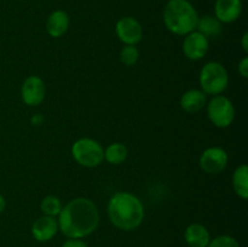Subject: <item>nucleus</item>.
<instances>
[{"label":"nucleus","mask_w":248,"mask_h":247,"mask_svg":"<svg viewBox=\"0 0 248 247\" xmlns=\"http://www.w3.org/2000/svg\"><path fill=\"white\" fill-rule=\"evenodd\" d=\"M239 73L242 75V77H248V58L245 57L239 64Z\"/></svg>","instance_id":"nucleus-23"},{"label":"nucleus","mask_w":248,"mask_h":247,"mask_svg":"<svg viewBox=\"0 0 248 247\" xmlns=\"http://www.w3.org/2000/svg\"><path fill=\"white\" fill-rule=\"evenodd\" d=\"M241 45H242V48L245 50V52H248V33H246L242 35V39H241Z\"/></svg>","instance_id":"nucleus-24"},{"label":"nucleus","mask_w":248,"mask_h":247,"mask_svg":"<svg viewBox=\"0 0 248 247\" xmlns=\"http://www.w3.org/2000/svg\"><path fill=\"white\" fill-rule=\"evenodd\" d=\"M62 247H89L84 241L79 239H70L62 245Z\"/></svg>","instance_id":"nucleus-22"},{"label":"nucleus","mask_w":248,"mask_h":247,"mask_svg":"<svg viewBox=\"0 0 248 247\" xmlns=\"http://www.w3.org/2000/svg\"><path fill=\"white\" fill-rule=\"evenodd\" d=\"M127 148L121 143H113L104 149V159L113 165H120L127 159Z\"/></svg>","instance_id":"nucleus-18"},{"label":"nucleus","mask_w":248,"mask_h":247,"mask_svg":"<svg viewBox=\"0 0 248 247\" xmlns=\"http://www.w3.org/2000/svg\"><path fill=\"white\" fill-rule=\"evenodd\" d=\"M41 211L45 216L56 217L62 211V202L60 199L55 195H48L41 201Z\"/></svg>","instance_id":"nucleus-19"},{"label":"nucleus","mask_w":248,"mask_h":247,"mask_svg":"<svg viewBox=\"0 0 248 247\" xmlns=\"http://www.w3.org/2000/svg\"><path fill=\"white\" fill-rule=\"evenodd\" d=\"M69 16L63 10H55L50 14L46 21V31L52 38H61L69 28Z\"/></svg>","instance_id":"nucleus-13"},{"label":"nucleus","mask_w":248,"mask_h":247,"mask_svg":"<svg viewBox=\"0 0 248 247\" xmlns=\"http://www.w3.org/2000/svg\"><path fill=\"white\" fill-rule=\"evenodd\" d=\"M229 84V75L223 64L218 62H208L200 72V85L206 94H220Z\"/></svg>","instance_id":"nucleus-4"},{"label":"nucleus","mask_w":248,"mask_h":247,"mask_svg":"<svg viewBox=\"0 0 248 247\" xmlns=\"http://www.w3.org/2000/svg\"><path fill=\"white\" fill-rule=\"evenodd\" d=\"M184 237L190 247H207L211 241V235L207 228L199 223L189 225L184 232Z\"/></svg>","instance_id":"nucleus-14"},{"label":"nucleus","mask_w":248,"mask_h":247,"mask_svg":"<svg viewBox=\"0 0 248 247\" xmlns=\"http://www.w3.org/2000/svg\"><path fill=\"white\" fill-rule=\"evenodd\" d=\"M58 229L69 239L89 236L98 227L99 213L93 201L77 198L67 203L60 212Z\"/></svg>","instance_id":"nucleus-1"},{"label":"nucleus","mask_w":248,"mask_h":247,"mask_svg":"<svg viewBox=\"0 0 248 247\" xmlns=\"http://www.w3.org/2000/svg\"><path fill=\"white\" fill-rule=\"evenodd\" d=\"M206 103H207V96H206L205 92L195 89L184 92L181 98L182 108L186 113L190 114L201 110L206 106Z\"/></svg>","instance_id":"nucleus-15"},{"label":"nucleus","mask_w":248,"mask_h":247,"mask_svg":"<svg viewBox=\"0 0 248 247\" xmlns=\"http://www.w3.org/2000/svg\"><path fill=\"white\" fill-rule=\"evenodd\" d=\"M232 185L235 193L241 199L246 200L248 198V167L246 165H241L235 170L232 174Z\"/></svg>","instance_id":"nucleus-17"},{"label":"nucleus","mask_w":248,"mask_h":247,"mask_svg":"<svg viewBox=\"0 0 248 247\" xmlns=\"http://www.w3.org/2000/svg\"><path fill=\"white\" fill-rule=\"evenodd\" d=\"M116 35L125 45H136L143 38V28L140 22L133 17H123L116 22Z\"/></svg>","instance_id":"nucleus-7"},{"label":"nucleus","mask_w":248,"mask_h":247,"mask_svg":"<svg viewBox=\"0 0 248 247\" xmlns=\"http://www.w3.org/2000/svg\"><path fill=\"white\" fill-rule=\"evenodd\" d=\"M199 33L205 35L206 38H216L222 34V23L215 16H202L199 18L196 26Z\"/></svg>","instance_id":"nucleus-16"},{"label":"nucleus","mask_w":248,"mask_h":247,"mask_svg":"<svg viewBox=\"0 0 248 247\" xmlns=\"http://www.w3.org/2000/svg\"><path fill=\"white\" fill-rule=\"evenodd\" d=\"M46 94V86L43 79L35 75L28 77L24 80L21 89V97L27 106H39L44 101Z\"/></svg>","instance_id":"nucleus-9"},{"label":"nucleus","mask_w":248,"mask_h":247,"mask_svg":"<svg viewBox=\"0 0 248 247\" xmlns=\"http://www.w3.org/2000/svg\"><path fill=\"white\" fill-rule=\"evenodd\" d=\"M242 12L241 0H216L215 17L220 23H232Z\"/></svg>","instance_id":"nucleus-11"},{"label":"nucleus","mask_w":248,"mask_h":247,"mask_svg":"<svg viewBox=\"0 0 248 247\" xmlns=\"http://www.w3.org/2000/svg\"><path fill=\"white\" fill-rule=\"evenodd\" d=\"M207 247H240L239 242L229 235H222L211 240Z\"/></svg>","instance_id":"nucleus-21"},{"label":"nucleus","mask_w":248,"mask_h":247,"mask_svg":"<svg viewBox=\"0 0 248 247\" xmlns=\"http://www.w3.org/2000/svg\"><path fill=\"white\" fill-rule=\"evenodd\" d=\"M108 216L116 228L130 232L142 224L144 207L136 195L127 191H120L114 194L109 200Z\"/></svg>","instance_id":"nucleus-2"},{"label":"nucleus","mask_w":248,"mask_h":247,"mask_svg":"<svg viewBox=\"0 0 248 247\" xmlns=\"http://www.w3.org/2000/svg\"><path fill=\"white\" fill-rule=\"evenodd\" d=\"M5 206H6V201H5L4 196L0 195V213L5 210Z\"/></svg>","instance_id":"nucleus-25"},{"label":"nucleus","mask_w":248,"mask_h":247,"mask_svg":"<svg viewBox=\"0 0 248 247\" xmlns=\"http://www.w3.org/2000/svg\"><path fill=\"white\" fill-rule=\"evenodd\" d=\"M164 23L171 33L186 35L196 31L199 14L189 0H170L164 9Z\"/></svg>","instance_id":"nucleus-3"},{"label":"nucleus","mask_w":248,"mask_h":247,"mask_svg":"<svg viewBox=\"0 0 248 247\" xmlns=\"http://www.w3.org/2000/svg\"><path fill=\"white\" fill-rule=\"evenodd\" d=\"M58 232V222L55 217L50 216H43L38 218L31 225V234L34 239L40 242L48 241L52 239Z\"/></svg>","instance_id":"nucleus-12"},{"label":"nucleus","mask_w":248,"mask_h":247,"mask_svg":"<svg viewBox=\"0 0 248 247\" xmlns=\"http://www.w3.org/2000/svg\"><path fill=\"white\" fill-rule=\"evenodd\" d=\"M228 165V154L223 148H207L200 156V167L210 174L220 173Z\"/></svg>","instance_id":"nucleus-8"},{"label":"nucleus","mask_w":248,"mask_h":247,"mask_svg":"<svg viewBox=\"0 0 248 247\" xmlns=\"http://www.w3.org/2000/svg\"><path fill=\"white\" fill-rule=\"evenodd\" d=\"M72 155L84 167H96L104 160V149L92 138H80L73 144Z\"/></svg>","instance_id":"nucleus-5"},{"label":"nucleus","mask_w":248,"mask_h":247,"mask_svg":"<svg viewBox=\"0 0 248 247\" xmlns=\"http://www.w3.org/2000/svg\"><path fill=\"white\" fill-rule=\"evenodd\" d=\"M140 58V51L135 45H125L120 51V61L127 67H132Z\"/></svg>","instance_id":"nucleus-20"},{"label":"nucleus","mask_w":248,"mask_h":247,"mask_svg":"<svg viewBox=\"0 0 248 247\" xmlns=\"http://www.w3.org/2000/svg\"><path fill=\"white\" fill-rule=\"evenodd\" d=\"M207 114L213 125L220 128L228 127L235 119L234 104L228 97L217 94L208 103Z\"/></svg>","instance_id":"nucleus-6"},{"label":"nucleus","mask_w":248,"mask_h":247,"mask_svg":"<svg viewBox=\"0 0 248 247\" xmlns=\"http://www.w3.org/2000/svg\"><path fill=\"white\" fill-rule=\"evenodd\" d=\"M208 48H210V41L198 31H194L186 35L183 41V52L189 60H201L208 52Z\"/></svg>","instance_id":"nucleus-10"}]
</instances>
